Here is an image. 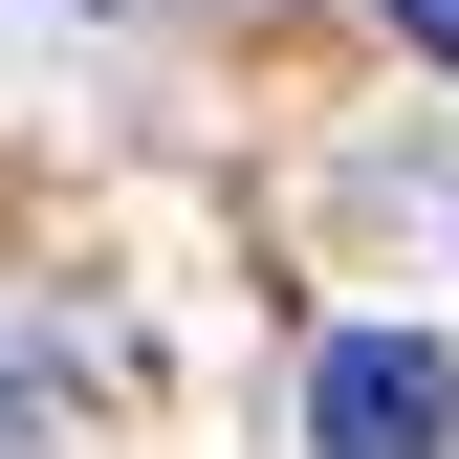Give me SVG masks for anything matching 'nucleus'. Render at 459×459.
<instances>
[{
    "mask_svg": "<svg viewBox=\"0 0 459 459\" xmlns=\"http://www.w3.org/2000/svg\"><path fill=\"white\" fill-rule=\"evenodd\" d=\"M394 22H416V44H437V66H459V0H394Z\"/></svg>",
    "mask_w": 459,
    "mask_h": 459,
    "instance_id": "nucleus-2",
    "label": "nucleus"
},
{
    "mask_svg": "<svg viewBox=\"0 0 459 459\" xmlns=\"http://www.w3.org/2000/svg\"><path fill=\"white\" fill-rule=\"evenodd\" d=\"M459 437V351L437 328H328L307 351V459H437Z\"/></svg>",
    "mask_w": 459,
    "mask_h": 459,
    "instance_id": "nucleus-1",
    "label": "nucleus"
}]
</instances>
